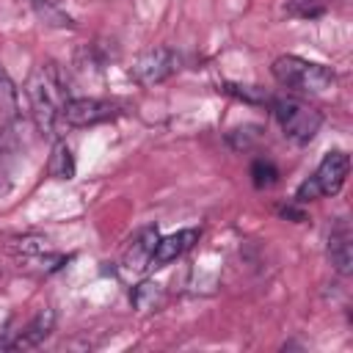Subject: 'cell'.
Here are the masks:
<instances>
[{
	"label": "cell",
	"instance_id": "6da1fadb",
	"mask_svg": "<svg viewBox=\"0 0 353 353\" xmlns=\"http://www.w3.org/2000/svg\"><path fill=\"white\" fill-rule=\"evenodd\" d=\"M25 97L30 105V116L41 132H52L58 124V113L69 99V83L58 63L47 61L33 66L25 83Z\"/></svg>",
	"mask_w": 353,
	"mask_h": 353
},
{
	"label": "cell",
	"instance_id": "7a4b0ae2",
	"mask_svg": "<svg viewBox=\"0 0 353 353\" xmlns=\"http://www.w3.org/2000/svg\"><path fill=\"white\" fill-rule=\"evenodd\" d=\"M270 72L284 88H292L301 94H320V91L331 88L336 80L325 63H314L301 55H279L273 61Z\"/></svg>",
	"mask_w": 353,
	"mask_h": 353
},
{
	"label": "cell",
	"instance_id": "3957f363",
	"mask_svg": "<svg viewBox=\"0 0 353 353\" xmlns=\"http://www.w3.org/2000/svg\"><path fill=\"white\" fill-rule=\"evenodd\" d=\"M270 110H273L276 121L281 124L284 135L298 146L309 143L317 135L320 124H323L320 110L312 108L309 102L298 99V97H273L270 99Z\"/></svg>",
	"mask_w": 353,
	"mask_h": 353
},
{
	"label": "cell",
	"instance_id": "277c9868",
	"mask_svg": "<svg viewBox=\"0 0 353 353\" xmlns=\"http://www.w3.org/2000/svg\"><path fill=\"white\" fill-rule=\"evenodd\" d=\"M347 171H350V157L345 152H328L320 160V165L314 168V174L298 185L295 201L303 204V201H314V199L339 193V188L347 179Z\"/></svg>",
	"mask_w": 353,
	"mask_h": 353
},
{
	"label": "cell",
	"instance_id": "5b68a950",
	"mask_svg": "<svg viewBox=\"0 0 353 353\" xmlns=\"http://www.w3.org/2000/svg\"><path fill=\"white\" fill-rule=\"evenodd\" d=\"M119 116V105L97 97H69L58 113V121L66 127H94Z\"/></svg>",
	"mask_w": 353,
	"mask_h": 353
},
{
	"label": "cell",
	"instance_id": "8992f818",
	"mask_svg": "<svg viewBox=\"0 0 353 353\" xmlns=\"http://www.w3.org/2000/svg\"><path fill=\"white\" fill-rule=\"evenodd\" d=\"M176 69H179V55L171 47H152L135 58L130 74L141 85H157V83L168 80Z\"/></svg>",
	"mask_w": 353,
	"mask_h": 353
},
{
	"label": "cell",
	"instance_id": "52a82bcc",
	"mask_svg": "<svg viewBox=\"0 0 353 353\" xmlns=\"http://www.w3.org/2000/svg\"><path fill=\"white\" fill-rule=\"evenodd\" d=\"M196 240H199V229H179V232H174V234L157 237V245H154V251H152L149 268H163V265L174 262V259L182 256Z\"/></svg>",
	"mask_w": 353,
	"mask_h": 353
},
{
	"label": "cell",
	"instance_id": "ba28073f",
	"mask_svg": "<svg viewBox=\"0 0 353 353\" xmlns=\"http://www.w3.org/2000/svg\"><path fill=\"white\" fill-rule=\"evenodd\" d=\"M328 259L336 273L347 276L353 270V234L345 221H339L328 234Z\"/></svg>",
	"mask_w": 353,
	"mask_h": 353
},
{
	"label": "cell",
	"instance_id": "9c48e42d",
	"mask_svg": "<svg viewBox=\"0 0 353 353\" xmlns=\"http://www.w3.org/2000/svg\"><path fill=\"white\" fill-rule=\"evenodd\" d=\"M52 325H55V312H52V309H41V312L25 325V331L17 336L14 347H19V350L39 347V345L52 334Z\"/></svg>",
	"mask_w": 353,
	"mask_h": 353
},
{
	"label": "cell",
	"instance_id": "30bf717a",
	"mask_svg": "<svg viewBox=\"0 0 353 353\" xmlns=\"http://www.w3.org/2000/svg\"><path fill=\"white\" fill-rule=\"evenodd\" d=\"M154 245H157V229H143L141 237H135L132 245H130V251H127V268H132V270L149 268V259H152Z\"/></svg>",
	"mask_w": 353,
	"mask_h": 353
},
{
	"label": "cell",
	"instance_id": "8fae6325",
	"mask_svg": "<svg viewBox=\"0 0 353 353\" xmlns=\"http://www.w3.org/2000/svg\"><path fill=\"white\" fill-rule=\"evenodd\" d=\"M0 119L8 124L19 119V91L3 66H0Z\"/></svg>",
	"mask_w": 353,
	"mask_h": 353
},
{
	"label": "cell",
	"instance_id": "7c38bea8",
	"mask_svg": "<svg viewBox=\"0 0 353 353\" xmlns=\"http://www.w3.org/2000/svg\"><path fill=\"white\" fill-rule=\"evenodd\" d=\"M47 171L55 179H72L74 176V157H72V149L63 141L55 143V149L50 154V163H47Z\"/></svg>",
	"mask_w": 353,
	"mask_h": 353
},
{
	"label": "cell",
	"instance_id": "4fadbf2b",
	"mask_svg": "<svg viewBox=\"0 0 353 353\" xmlns=\"http://www.w3.org/2000/svg\"><path fill=\"white\" fill-rule=\"evenodd\" d=\"M221 91H226V94H232V97H237V99H243V102H251V105H265V102L273 99L265 88H259V85H245V83H223Z\"/></svg>",
	"mask_w": 353,
	"mask_h": 353
},
{
	"label": "cell",
	"instance_id": "5bb4252c",
	"mask_svg": "<svg viewBox=\"0 0 353 353\" xmlns=\"http://www.w3.org/2000/svg\"><path fill=\"white\" fill-rule=\"evenodd\" d=\"M256 141H259V127H256V124L234 127V130L226 132V143H229L234 152H245V149H251Z\"/></svg>",
	"mask_w": 353,
	"mask_h": 353
},
{
	"label": "cell",
	"instance_id": "9a60e30c",
	"mask_svg": "<svg viewBox=\"0 0 353 353\" xmlns=\"http://www.w3.org/2000/svg\"><path fill=\"white\" fill-rule=\"evenodd\" d=\"M130 298H132V306H135L138 312H149V309H154L157 301H160V284L143 281V284H138V287L132 290Z\"/></svg>",
	"mask_w": 353,
	"mask_h": 353
},
{
	"label": "cell",
	"instance_id": "2e32d148",
	"mask_svg": "<svg viewBox=\"0 0 353 353\" xmlns=\"http://www.w3.org/2000/svg\"><path fill=\"white\" fill-rule=\"evenodd\" d=\"M251 179L256 188H270L279 182V168L270 160H254L251 163Z\"/></svg>",
	"mask_w": 353,
	"mask_h": 353
},
{
	"label": "cell",
	"instance_id": "e0dca14e",
	"mask_svg": "<svg viewBox=\"0 0 353 353\" xmlns=\"http://www.w3.org/2000/svg\"><path fill=\"white\" fill-rule=\"evenodd\" d=\"M287 11L292 17H301V19H312V17H320L325 11V3L323 0H290L287 3Z\"/></svg>",
	"mask_w": 353,
	"mask_h": 353
},
{
	"label": "cell",
	"instance_id": "ac0fdd59",
	"mask_svg": "<svg viewBox=\"0 0 353 353\" xmlns=\"http://www.w3.org/2000/svg\"><path fill=\"white\" fill-rule=\"evenodd\" d=\"M11 248L19 251V254H25V256H39V254L47 251V240L44 237H36V234H25V237H17L11 243Z\"/></svg>",
	"mask_w": 353,
	"mask_h": 353
},
{
	"label": "cell",
	"instance_id": "d6986e66",
	"mask_svg": "<svg viewBox=\"0 0 353 353\" xmlns=\"http://www.w3.org/2000/svg\"><path fill=\"white\" fill-rule=\"evenodd\" d=\"M36 8H39V14H41V19H44V22H50V25H58V28L72 25V19H69V17H63L61 11H55V8H52L47 0H44V6L36 0Z\"/></svg>",
	"mask_w": 353,
	"mask_h": 353
},
{
	"label": "cell",
	"instance_id": "ffe728a7",
	"mask_svg": "<svg viewBox=\"0 0 353 353\" xmlns=\"http://www.w3.org/2000/svg\"><path fill=\"white\" fill-rule=\"evenodd\" d=\"M8 157H11V154L0 149V193L8 188V182H6V179H8Z\"/></svg>",
	"mask_w": 353,
	"mask_h": 353
}]
</instances>
